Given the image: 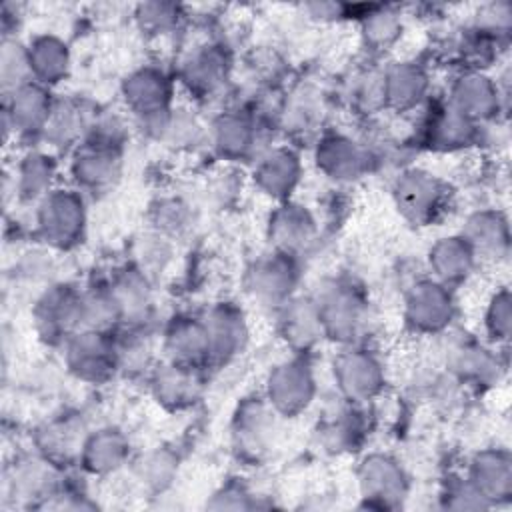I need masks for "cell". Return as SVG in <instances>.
Masks as SVG:
<instances>
[{
  "label": "cell",
  "instance_id": "obj_1",
  "mask_svg": "<svg viewBox=\"0 0 512 512\" xmlns=\"http://www.w3.org/2000/svg\"><path fill=\"white\" fill-rule=\"evenodd\" d=\"M82 226V204L72 194H52L40 208V228L50 242H72Z\"/></svg>",
  "mask_w": 512,
  "mask_h": 512
},
{
  "label": "cell",
  "instance_id": "obj_2",
  "mask_svg": "<svg viewBox=\"0 0 512 512\" xmlns=\"http://www.w3.org/2000/svg\"><path fill=\"white\" fill-rule=\"evenodd\" d=\"M398 204L412 218H428L440 202V186L434 178L420 172H410L398 182Z\"/></svg>",
  "mask_w": 512,
  "mask_h": 512
},
{
  "label": "cell",
  "instance_id": "obj_3",
  "mask_svg": "<svg viewBox=\"0 0 512 512\" xmlns=\"http://www.w3.org/2000/svg\"><path fill=\"white\" fill-rule=\"evenodd\" d=\"M310 384V376L302 366H282L270 380V398L284 410H296L308 402Z\"/></svg>",
  "mask_w": 512,
  "mask_h": 512
},
{
  "label": "cell",
  "instance_id": "obj_4",
  "mask_svg": "<svg viewBox=\"0 0 512 512\" xmlns=\"http://www.w3.org/2000/svg\"><path fill=\"white\" fill-rule=\"evenodd\" d=\"M12 126L18 130H38L50 120L46 94L36 86H18L10 104Z\"/></svg>",
  "mask_w": 512,
  "mask_h": 512
},
{
  "label": "cell",
  "instance_id": "obj_5",
  "mask_svg": "<svg viewBox=\"0 0 512 512\" xmlns=\"http://www.w3.org/2000/svg\"><path fill=\"white\" fill-rule=\"evenodd\" d=\"M126 94L140 114H158L168 100V86L158 72L144 70L130 78Z\"/></svg>",
  "mask_w": 512,
  "mask_h": 512
},
{
  "label": "cell",
  "instance_id": "obj_6",
  "mask_svg": "<svg viewBox=\"0 0 512 512\" xmlns=\"http://www.w3.org/2000/svg\"><path fill=\"white\" fill-rule=\"evenodd\" d=\"M448 314V298L438 290V286L422 284L414 290L410 300V322L420 328H436Z\"/></svg>",
  "mask_w": 512,
  "mask_h": 512
},
{
  "label": "cell",
  "instance_id": "obj_7",
  "mask_svg": "<svg viewBox=\"0 0 512 512\" xmlns=\"http://www.w3.org/2000/svg\"><path fill=\"white\" fill-rule=\"evenodd\" d=\"M66 62H68L66 50L62 48V44H58L52 38H42L34 42V46H30V52H28L30 72L42 78V82H56V78L64 74Z\"/></svg>",
  "mask_w": 512,
  "mask_h": 512
},
{
  "label": "cell",
  "instance_id": "obj_8",
  "mask_svg": "<svg viewBox=\"0 0 512 512\" xmlns=\"http://www.w3.org/2000/svg\"><path fill=\"white\" fill-rule=\"evenodd\" d=\"M82 314V304L72 302L68 294L50 292L38 306V324L44 328V334H58L66 328V320H74Z\"/></svg>",
  "mask_w": 512,
  "mask_h": 512
},
{
  "label": "cell",
  "instance_id": "obj_9",
  "mask_svg": "<svg viewBox=\"0 0 512 512\" xmlns=\"http://www.w3.org/2000/svg\"><path fill=\"white\" fill-rule=\"evenodd\" d=\"M362 482L366 486V492L368 490L372 492L370 498L384 500V506L392 498H396V494L402 490V476H400L398 468L384 458L370 460V462L366 460Z\"/></svg>",
  "mask_w": 512,
  "mask_h": 512
},
{
  "label": "cell",
  "instance_id": "obj_10",
  "mask_svg": "<svg viewBox=\"0 0 512 512\" xmlns=\"http://www.w3.org/2000/svg\"><path fill=\"white\" fill-rule=\"evenodd\" d=\"M376 376V364L366 356L354 354L344 358L340 364V380L348 394H370L372 388L376 386Z\"/></svg>",
  "mask_w": 512,
  "mask_h": 512
},
{
  "label": "cell",
  "instance_id": "obj_11",
  "mask_svg": "<svg viewBox=\"0 0 512 512\" xmlns=\"http://www.w3.org/2000/svg\"><path fill=\"white\" fill-rule=\"evenodd\" d=\"M78 158V178L88 184H102L114 174V154L106 144H94Z\"/></svg>",
  "mask_w": 512,
  "mask_h": 512
},
{
  "label": "cell",
  "instance_id": "obj_12",
  "mask_svg": "<svg viewBox=\"0 0 512 512\" xmlns=\"http://www.w3.org/2000/svg\"><path fill=\"white\" fill-rule=\"evenodd\" d=\"M260 178L266 184V188L276 192V194L290 190L292 182L296 180V162H294V158L286 152H278V154L270 156L266 160V164L262 166Z\"/></svg>",
  "mask_w": 512,
  "mask_h": 512
},
{
  "label": "cell",
  "instance_id": "obj_13",
  "mask_svg": "<svg viewBox=\"0 0 512 512\" xmlns=\"http://www.w3.org/2000/svg\"><path fill=\"white\" fill-rule=\"evenodd\" d=\"M22 188L28 192V194H38L46 182H48V176H50V164L46 162L44 156H28L26 158V164L22 166Z\"/></svg>",
  "mask_w": 512,
  "mask_h": 512
},
{
  "label": "cell",
  "instance_id": "obj_14",
  "mask_svg": "<svg viewBox=\"0 0 512 512\" xmlns=\"http://www.w3.org/2000/svg\"><path fill=\"white\" fill-rule=\"evenodd\" d=\"M90 454H92L90 462H92L94 470L110 468V466H116V462L120 458V444L110 436H100L98 440H94Z\"/></svg>",
  "mask_w": 512,
  "mask_h": 512
}]
</instances>
